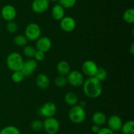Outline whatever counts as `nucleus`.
Here are the masks:
<instances>
[{"mask_svg": "<svg viewBox=\"0 0 134 134\" xmlns=\"http://www.w3.org/2000/svg\"><path fill=\"white\" fill-rule=\"evenodd\" d=\"M82 88L85 95L90 99L98 98L103 91L102 81L95 77H89L84 81Z\"/></svg>", "mask_w": 134, "mask_h": 134, "instance_id": "obj_1", "label": "nucleus"}, {"mask_svg": "<svg viewBox=\"0 0 134 134\" xmlns=\"http://www.w3.org/2000/svg\"><path fill=\"white\" fill-rule=\"evenodd\" d=\"M24 63V59L22 55L17 52H12L9 54L6 59V64L10 70H20Z\"/></svg>", "mask_w": 134, "mask_h": 134, "instance_id": "obj_2", "label": "nucleus"}, {"mask_svg": "<svg viewBox=\"0 0 134 134\" xmlns=\"http://www.w3.org/2000/svg\"><path fill=\"white\" fill-rule=\"evenodd\" d=\"M69 119L71 122L74 123L79 124L82 123L86 119V112L84 108L81 107L79 105H74L71 106L69 111L68 114Z\"/></svg>", "mask_w": 134, "mask_h": 134, "instance_id": "obj_3", "label": "nucleus"}, {"mask_svg": "<svg viewBox=\"0 0 134 134\" xmlns=\"http://www.w3.org/2000/svg\"><path fill=\"white\" fill-rule=\"evenodd\" d=\"M41 34V29L39 24L35 22L28 24L25 29V36L30 42H34L39 39Z\"/></svg>", "mask_w": 134, "mask_h": 134, "instance_id": "obj_4", "label": "nucleus"}, {"mask_svg": "<svg viewBox=\"0 0 134 134\" xmlns=\"http://www.w3.org/2000/svg\"><path fill=\"white\" fill-rule=\"evenodd\" d=\"M43 125V129L47 134H56L60 128V122L54 117L45 118Z\"/></svg>", "mask_w": 134, "mask_h": 134, "instance_id": "obj_5", "label": "nucleus"}, {"mask_svg": "<svg viewBox=\"0 0 134 134\" xmlns=\"http://www.w3.org/2000/svg\"><path fill=\"white\" fill-rule=\"evenodd\" d=\"M57 111V106L53 102H47L38 109V114L44 118L54 117Z\"/></svg>", "mask_w": 134, "mask_h": 134, "instance_id": "obj_6", "label": "nucleus"}, {"mask_svg": "<svg viewBox=\"0 0 134 134\" xmlns=\"http://www.w3.org/2000/svg\"><path fill=\"white\" fill-rule=\"evenodd\" d=\"M67 81L71 86L79 87L83 84L84 77L80 71L72 70L67 75Z\"/></svg>", "mask_w": 134, "mask_h": 134, "instance_id": "obj_7", "label": "nucleus"}, {"mask_svg": "<svg viewBox=\"0 0 134 134\" xmlns=\"http://www.w3.org/2000/svg\"><path fill=\"white\" fill-rule=\"evenodd\" d=\"M98 66L96 63L91 60H87L82 64L81 70L82 73L88 77H94L98 70Z\"/></svg>", "mask_w": 134, "mask_h": 134, "instance_id": "obj_8", "label": "nucleus"}, {"mask_svg": "<svg viewBox=\"0 0 134 134\" xmlns=\"http://www.w3.org/2000/svg\"><path fill=\"white\" fill-rule=\"evenodd\" d=\"M37 62L34 59H30L26 61H24L23 65H22L20 71L22 72L25 77L31 76L34 73V71L37 69Z\"/></svg>", "mask_w": 134, "mask_h": 134, "instance_id": "obj_9", "label": "nucleus"}, {"mask_svg": "<svg viewBox=\"0 0 134 134\" xmlns=\"http://www.w3.org/2000/svg\"><path fill=\"white\" fill-rule=\"evenodd\" d=\"M1 15L3 19L7 22L14 20L16 17V10L13 5H6L1 9Z\"/></svg>", "mask_w": 134, "mask_h": 134, "instance_id": "obj_10", "label": "nucleus"}, {"mask_svg": "<svg viewBox=\"0 0 134 134\" xmlns=\"http://www.w3.org/2000/svg\"><path fill=\"white\" fill-rule=\"evenodd\" d=\"M60 22V28L65 32H71L75 29L77 26L75 20L69 16L64 17Z\"/></svg>", "mask_w": 134, "mask_h": 134, "instance_id": "obj_11", "label": "nucleus"}, {"mask_svg": "<svg viewBox=\"0 0 134 134\" xmlns=\"http://www.w3.org/2000/svg\"><path fill=\"white\" fill-rule=\"evenodd\" d=\"M48 0H34L31 3V9L37 14H42L48 10L49 7Z\"/></svg>", "mask_w": 134, "mask_h": 134, "instance_id": "obj_12", "label": "nucleus"}, {"mask_svg": "<svg viewBox=\"0 0 134 134\" xmlns=\"http://www.w3.org/2000/svg\"><path fill=\"white\" fill-rule=\"evenodd\" d=\"M35 46H36L35 48L37 51H42L45 53L51 49L52 47V42L48 37L42 36L37 39Z\"/></svg>", "mask_w": 134, "mask_h": 134, "instance_id": "obj_13", "label": "nucleus"}, {"mask_svg": "<svg viewBox=\"0 0 134 134\" xmlns=\"http://www.w3.org/2000/svg\"><path fill=\"white\" fill-rule=\"evenodd\" d=\"M123 124L122 120L119 116L113 114L107 120V125L108 127L113 132L119 131L121 130L122 126Z\"/></svg>", "mask_w": 134, "mask_h": 134, "instance_id": "obj_14", "label": "nucleus"}, {"mask_svg": "<svg viewBox=\"0 0 134 134\" xmlns=\"http://www.w3.org/2000/svg\"><path fill=\"white\" fill-rule=\"evenodd\" d=\"M37 86L41 89H46L50 86L51 81L47 75L44 74H39L35 79Z\"/></svg>", "mask_w": 134, "mask_h": 134, "instance_id": "obj_15", "label": "nucleus"}, {"mask_svg": "<svg viewBox=\"0 0 134 134\" xmlns=\"http://www.w3.org/2000/svg\"><path fill=\"white\" fill-rule=\"evenodd\" d=\"M52 17L54 20L60 21L65 17V9L60 4H56L52 9Z\"/></svg>", "mask_w": 134, "mask_h": 134, "instance_id": "obj_16", "label": "nucleus"}, {"mask_svg": "<svg viewBox=\"0 0 134 134\" xmlns=\"http://www.w3.org/2000/svg\"><path fill=\"white\" fill-rule=\"evenodd\" d=\"M56 70L58 74L61 76H67L71 71V67L69 63L65 60H61L59 62L56 66Z\"/></svg>", "mask_w": 134, "mask_h": 134, "instance_id": "obj_17", "label": "nucleus"}, {"mask_svg": "<svg viewBox=\"0 0 134 134\" xmlns=\"http://www.w3.org/2000/svg\"><path fill=\"white\" fill-rule=\"evenodd\" d=\"M92 121L94 124L101 126L104 125L107 122V117L104 113L102 112H96L92 117Z\"/></svg>", "mask_w": 134, "mask_h": 134, "instance_id": "obj_18", "label": "nucleus"}, {"mask_svg": "<svg viewBox=\"0 0 134 134\" xmlns=\"http://www.w3.org/2000/svg\"><path fill=\"white\" fill-rule=\"evenodd\" d=\"M64 101L67 105L73 106L78 104L79 97L74 92H68L64 96Z\"/></svg>", "mask_w": 134, "mask_h": 134, "instance_id": "obj_19", "label": "nucleus"}, {"mask_svg": "<svg viewBox=\"0 0 134 134\" xmlns=\"http://www.w3.org/2000/svg\"><path fill=\"white\" fill-rule=\"evenodd\" d=\"M123 134H133L134 133V122L133 120H128L124 123L122 126L121 130Z\"/></svg>", "mask_w": 134, "mask_h": 134, "instance_id": "obj_20", "label": "nucleus"}, {"mask_svg": "<svg viewBox=\"0 0 134 134\" xmlns=\"http://www.w3.org/2000/svg\"><path fill=\"white\" fill-rule=\"evenodd\" d=\"M123 20L128 24H133L134 22V9L129 8L123 13Z\"/></svg>", "mask_w": 134, "mask_h": 134, "instance_id": "obj_21", "label": "nucleus"}, {"mask_svg": "<svg viewBox=\"0 0 134 134\" xmlns=\"http://www.w3.org/2000/svg\"><path fill=\"white\" fill-rule=\"evenodd\" d=\"M37 51L35 47L31 45H26L24 47L23 49V54L27 58L33 59L35 55V53Z\"/></svg>", "mask_w": 134, "mask_h": 134, "instance_id": "obj_22", "label": "nucleus"}, {"mask_svg": "<svg viewBox=\"0 0 134 134\" xmlns=\"http://www.w3.org/2000/svg\"><path fill=\"white\" fill-rule=\"evenodd\" d=\"M27 42L28 40L26 38V36L24 35H22V34L16 35L13 39V42L17 47H24L27 45Z\"/></svg>", "mask_w": 134, "mask_h": 134, "instance_id": "obj_23", "label": "nucleus"}, {"mask_svg": "<svg viewBox=\"0 0 134 134\" xmlns=\"http://www.w3.org/2000/svg\"><path fill=\"white\" fill-rule=\"evenodd\" d=\"M0 134H21V132L16 126H8L1 129Z\"/></svg>", "mask_w": 134, "mask_h": 134, "instance_id": "obj_24", "label": "nucleus"}, {"mask_svg": "<svg viewBox=\"0 0 134 134\" xmlns=\"http://www.w3.org/2000/svg\"><path fill=\"white\" fill-rule=\"evenodd\" d=\"M94 77L100 81H104L107 77V70L104 68H103V67H98V70H97Z\"/></svg>", "mask_w": 134, "mask_h": 134, "instance_id": "obj_25", "label": "nucleus"}, {"mask_svg": "<svg viewBox=\"0 0 134 134\" xmlns=\"http://www.w3.org/2000/svg\"><path fill=\"white\" fill-rule=\"evenodd\" d=\"M25 76L22 74L20 70L14 71L13 72L11 75V79L15 83H20L23 81Z\"/></svg>", "mask_w": 134, "mask_h": 134, "instance_id": "obj_26", "label": "nucleus"}, {"mask_svg": "<svg viewBox=\"0 0 134 134\" xmlns=\"http://www.w3.org/2000/svg\"><path fill=\"white\" fill-rule=\"evenodd\" d=\"M59 3L64 9H71L75 5L77 0H58Z\"/></svg>", "mask_w": 134, "mask_h": 134, "instance_id": "obj_27", "label": "nucleus"}, {"mask_svg": "<svg viewBox=\"0 0 134 134\" xmlns=\"http://www.w3.org/2000/svg\"><path fill=\"white\" fill-rule=\"evenodd\" d=\"M54 84L58 87H63L68 84L67 78L64 76H58L54 80Z\"/></svg>", "mask_w": 134, "mask_h": 134, "instance_id": "obj_28", "label": "nucleus"}, {"mask_svg": "<svg viewBox=\"0 0 134 134\" xmlns=\"http://www.w3.org/2000/svg\"><path fill=\"white\" fill-rule=\"evenodd\" d=\"M7 31L10 34H14L18 30V24L14 20L9 21L7 22L6 25Z\"/></svg>", "mask_w": 134, "mask_h": 134, "instance_id": "obj_29", "label": "nucleus"}, {"mask_svg": "<svg viewBox=\"0 0 134 134\" xmlns=\"http://www.w3.org/2000/svg\"><path fill=\"white\" fill-rule=\"evenodd\" d=\"M43 122L40 120H34L31 123V130L35 131H39L43 129Z\"/></svg>", "mask_w": 134, "mask_h": 134, "instance_id": "obj_30", "label": "nucleus"}, {"mask_svg": "<svg viewBox=\"0 0 134 134\" xmlns=\"http://www.w3.org/2000/svg\"><path fill=\"white\" fill-rule=\"evenodd\" d=\"M45 58V53L42 51H37L35 53V55L34 56V59L36 60L37 62H41Z\"/></svg>", "mask_w": 134, "mask_h": 134, "instance_id": "obj_31", "label": "nucleus"}, {"mask_svg": "<svg viewBox=\"0 0 134 134\" xmlns=\"http://www.w3.org/2000/svg\"><path fill=\"white\" fill-rule=\"evenodd\" d=\"M96 134H115L112 130H110L108 127H104L100 128L99 131Z\"/></svg>", "mask_w": 134, "mask_h": 134, "instance_id": "obj_32", "label": "nucleus"}, {"mask_svg": "<svg viewBox=\"0 0 134 134\" xmlns=\"http://www.w3.org/2000/svg\"><path fill=\"white\" fill-rule=\"evenodd\" d=\"M100 128H101L100 126H98V125L94 124L91 127V130H92V132L94 133H98V131H99Z\"/></svg>", "mask_w": 134, "mask_h": 134, "instance_id": "obj_33", "label": "nucleus"}, {"mask_svg": "<svg viewBox=\"0 0 134 134\" xmlns=\"http://www.w3.org/2000/svg\"><path fill=\"white\" fill-rule=\"evenodd\" d=\"M129 52L131 55H134V43H132L129 47Z\"/></svg>", "mask_w": 134, "mask_h": 134, "instance_id": "obj_34", "label": "nucleus"}, {"mask_svg": "<svg viewBox=\"0 0 134 134\" xmlns=\"http://www.w3.org/2000/svg\"><path fill=\"white\" fill-rule=\"evenodd\" d=\"M78 105H79L80 106H81V107H82V108H84V109H85V106H86V102H85V101H81V102H80L78 104Z\"/></svg>", "mask_w": 134, "mask_h": 134, "instance_id": "obj_35", "label": "nucleus"}, {"mask_svg": "<svg viewBox=\"0 0 134 134\" xmlns=\"http://www.w3.org/2000/svg\"><path fill=\"white\" fill-rule=\"evenodd\" d=\"M49 1H52V2H56V1H58V0H48Z\"/></svg>", "mask_w": 134, "mask_h": 134, "instance_id": "obj_36", "label": "nucleus"}]
</instances>
